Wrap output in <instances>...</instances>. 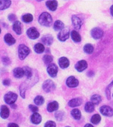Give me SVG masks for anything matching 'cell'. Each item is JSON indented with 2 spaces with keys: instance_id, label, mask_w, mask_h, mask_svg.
Instances as JSON below:
<instances>
[{
  "instance_id": "obj_1",
  "label": "cell",
  "mask_w": 113,
  "mask_h": 127,
  "mask_svg": "<svg viewBox=\"0 0 113 127\" xmlns=\"http://www.w3.org/2000/svg\"><path fill=\"white\" fill-rule=\"evenodd\" d=\"M39 23L45 27H50L52 24V17L48 12H43L39 17Z\"/></svg>"
},
{
  "instance_id": "obj_2",
  "label": "cell",
  "mask_w": 113,
  "mask_h": 127,
  "mask_svg": "<svg viewBox=\"0 0 113 127\" xmlns=\"http://www.w3.org/2000/svg\"><path fill=\"white\" fill-rule=\"evenodd\" d=\"M30 50L25 45H20L18 48V55H19V58L20 60H24L27 56L30 54Z\"/></svg>"
},
{
  "instance_id": "obj_3",
  "label": "cell",
  "mask_w": 113,
  "mask_h": 127,
  "mask_svg": "<svg viewBox=\"0 0 113 127\" xmlns=\"http://www.w3.org/2000/svg\"><path fill=\"white\" fill-rule=\"evenodd\" d=\"M17 98V95L13 92H9L4 95V101L7 104L12 105Z\"/></svg>"
},
{
  "instance_id": "obj_4",
  "label": "cell",
  "mask_w": 113,
  "mask_h": 127,
  "mask_svg": "<svg viewBox=\"0 0 113 127\" xmlns=\"http://www.w3.org/2000/svg\"><path fill=\"white\" fill-rule=\"evenodd\" d=\"M55 84L52 80H47L43 83V90L46 92V93H49L53 91V90L55 89Z\"/></svg>"
},
{
  "instance_id": "obj_5",
  "label": "cell",
  "mask_w": 113,
  "mask_h": 127,
  "mask_svg": "<svg viewBox=\"0 0 113 127\" xmlns=\"http://www.w3.org/2000/svg\"><path fill=\"white\" fill-rule=\"evenodd\" d=\"M27 34L30 39H33V40H35L38 38V37L40 36V33L38 32V31L37 30L35 27L29 28L27 31Z\"/></svg>"
},
{
  "instance_id": "obj_6",
  "label": "cell",
  "mask_w": 113,
  "mask_h": 127,
  "mask_svg": "<svg viewBox=\"0 0 113 127\" xmlns=\"http://www.w3.org/2000/svg\"><path fill=\"white\" fill-rule=\"evenodd\" d=\"M103 34H104V32L102 31V30H101L100 28H98V27L94 28L91 32L92 37L94 39H96V40L100 39L103 36Z\"/></svg>"
},
{
  "instance_id": "obj_7",
  "label": "cell",
  "mask_w": 113,
  "mask_h": 127,
  "mask_svg": "<svg viewBox=\"0 0 113 127\" xmlns=\"http://www.w3.org/2000/svg\"><path fill=\"white\" fill-rule=\"evenodd\" d=\"M47 71H48V73L49 74V75H51L53 78H55L58 73V67L55 64H50L48 66Z\"/></svg>"
},
{
  "instance_id": "obj_8",
  "label": "cell",
  "mask_w": 113,
  "mask_h": 127,
  "mask_svg": "<svg viewBox=\"0 0 113 127\" xmlns=\"http://www.w3.org/2000/svg\"><path fill=\"white\" fill-rule=\"evenodd\" d=\"M100 112L102 115L106 116H113V110L108 106H102L100 108Z\"/></svg>"
},
{
  "instance_id": "obj_9",
  "label": "cell",
  "mask_w": 113,
  "mask_h": 127,
  "mask_svg": "<svg viewBox=\"0 0 113 127\" xmlns=\"http://www.w3.org/2000/svg\"><path fill=\"white\" fill-rule=\"evenodd\" d=\"M69 37V31L66 29H63L58 34V38L60 41L64 42Z\"/></svg>"
},
{
  "instance_id": "obj_10",
  "label": "cell",
  "mask_w": 113,
  "mask_h": 127,
  "mask_svg": "<svg viewBox=\"0 0 113 127\" xmlns=\"http://www.w3.org/2000/svg\"><path fill=\"white\" fill-rule=\"evenodd\" d=\"M66 84L68 87L75 88L78 86L79 80L73 76H70L69 78H68V79L66 80Z\"/></svg>"
},
{
  "instance_id": "obj_11",
  "label": "cell",
  "mask_w": 113,
  "mask_h": 127,
  "mask_svg": "<svg viewBox=\"0 0 113 127\" xmlns=\"http://www.w3.org/2000/svg\"><path fill=\"white\" fill-rule=\"evenodd\" d=\"M87 65H87V61H85V60H80L76 64L75 68L79 72H82V71H84L87 68Z\"/></svg>"
},
{
  "instance_id": "obj_12",
  "label": "cell",
  "mask_w": 113,
  "mask_h": 127,
  "mask_svg": "<svg viewBox=\"0 0 113 127\" xmlns=\"http://www.w3.org/2000/svg\"><path fill=\"white\" fill-rule=\"evenodd\" d=\"M72 24L76 29H80L82 25V20L79 17L74 15L72 17Z\"/></svg>"
},
{
  "instance_id": "obj_13",
  "label": "cell",
  "mask_w": 113,
  "mask_h": 127,
  "mask_svg": "<svg viewBox=\"0 0 113 127\" xmlns=\"http://www.w3.org/2000/svg\"><path fill=\"white\" fill-rule=\"evenodd\" d=\"M0 116L2 119H7L9 116V110L6 106H1V111H0Z\"/></svg>"
},
{
  "instance_id": "obj_14",
  "label": "cell",
  "mask_w": 113,
  "mask_h": 127,
  "mask_svg": "<svg viewBox=\"0 0 113 127\" xmlns=\"http://www.w3.org/2000/svg\"><path fill=\"white\" fill-rule=\"evenodd\" d=\"M81 103H82V100H81V98H76L71 99V100L68 102V106H69L70 107H77V106H81Z\"/></svg>"
},
{
  "instance_id": "obj_15",
  "label": "cell",
  "mask_w": 113,
  "mask_h": 127,
  "mask_svg": "<svg viewBox=\"0 0 113 127\" xmlns=\"http://www.w3.org/2000/svg\"><path fill=\"white\" fill-rule=\"evenodd\" d=\"M42 42L46 45H51L53 43V37L51 34H46L42 37Z\"/></svg>"
},
{
  "instance_id": "obj_16",
  "label": "cell",
  "mask_w": 113,
  "mask_h": 127,
  "mask_svg": "<svg viewBox=\"0 0 113 127\" xmlns=\"http://www.w3.org/2000/svg\"><path fill=\"white\" fill-rule=\"evenodd\" d=\"M58 64L61 68H63V69L66 68L69 66V60L65 57H62L58 60Z\"/></svg>"
},
{
  "instance_id": "obj_17",
  "label": "cell",
  "mask_w": 113,
  "mask_h": 127,
  "mask_svg": "<svg viewBox=\"0 0 113 127\" xmlns=\"http://www.w3.org/2000/svg\"><path fill=\"white\" fill-rule=\"evenodd\" d=\"M13 74L14 76L16 78H21L25 75L24 70H23V68H21V67H16L13 70Z\"/></svg>"
},
{
  "instance_id": "obj_18",
  "label": "cell",
  "mask_w": 113,
  "mask_h": 127,
  "mask_svg": "<svg viewBox=\"0 0 113 127\" xmlns=\"http://www.w3.org/2000/svg\"><path fill=\"white\" fill-rule=\"evenodd\" d=\"M58 103L56 101H53L50 103H48V106H47V110L49 112H53L56 110H58Z\"/></svg>"
},
{
  "instance_id": "obj_19",
  "label": "cell",
  "mask_w": 113,
  "mask_h": 127,
  "mask_svg": "<svg viewBox=\"0 0 113 127\" xmlns=\"http://www.w3.org/2000/svg\"><path fill=\"white\" fill-rule=\"evenodd\" d=\"M42 121V117L38 113H34L31 116V121L34 124H39Z\"/></svg>"
},
{
  "instance_id": "obj_20",
  "label": "cell",
  "mask_w": 113,
  "mask_h": 127,
  "mask_svg": "<svg viewBox=\"0 0 113 127\" xmlns=\"http://www.w3.org/2000/svg\"><path fill=\"white\" fill-rule=\"evenodd\" d=\"M4 41H5V42L7 43V45H14L16 42V40L12 36L11 34H5V36H4Z\"/></svg>"
},
{
  "instance_id": "obj_21",
  "label": "cell",
  "mask_w": 113,
  "mask_h": 127,
  "mask_svg": "<svg viewBox=\"0 0 113 127\" xmlns=\"http://www.w3.org/2000/svg\"><path fill=\"white\" fill-rule=\"evenodd\" d=\"M12 28H13V30L17 34H22V26H21L20 22H19V21L14 22Z\"/></svg>"
},
{
  "instance_id": "obj_22",
  "label": "cell",
  "mask_w": 113,
  "mask_h": 127,
  "mask_svg": "<svg viewBox=\"0 0 113 127\" xmlns=\"http://www.w3.org/2000/svg\"><path fill=\"white\" fill-rule=\"evenodd\" d=\"M46 6L51 11H55L58 7V2L56 1H47Z\"/></svg>"
},
{
  "instance_id": "obj_23",
  "label": "cell",
  "mask_w": 113,
  "mask_h": 127,
  "mask_svg": "<svg viewBox=\"0 0 113 127\" xmlns=\"http://www.w3.org/2000/svg\"><path fill=\"white\" fill-rule=\"evenodd\" d=\"M12 1L9 0H2L0 1V10H4L9 8L11 5Z\"/></svg>"
},
{
  "instance_id": "obj_24",
  "label": "cell",
  "mask_w": 113,
  "mask_h": 127,
  "mask_svg": "<svg viewBox=\"0 0 113 127\" xmlns=\"http://www.w3.org/2000/svg\"><path fill=\"white\" fill-rule=\"evenodd\" d=\"M53 28L56 31H59V30H62L64 28V24L60 21V20H57L55 22L54 25H53Z\"/></svg>"
},
{
  "instance_id": "obj_25",
  "label": "cell",
  "mask_w": 113,
  "mask_h": 127,
  "mask_svg": "<svg viewBox=\"0 0 113 127\" xmlns=\"http://www.w3.org/2000/svg\"><path fill=\"white\" fill-rule=\"evenodd\" d=\"M71 37L72 38V40L76 42H80L81 40V36L80 34L76 31L75 30H73L71 33Z\"/></svg>"
},
{
  "instance_id": "obj_26",
  "label": "cell",
  "mask_w": 113,
  "mask_h": 127,
  "mask_svg": "<svg viewBox=\"0 0 113 127\" xmlns=\"http://www.w3.org/2000/svg\"><path fill=\"white\" fill-rule=\"evenodd\" d=\"M84 110L87 113H92L94 111V104L92 102H87L84 106Z\"/></svg>"
},
{
  "instance_id": "obj_27",
  "label": "cell",
  "mask_w": 113,
  "mask_h": 127,
  "mask_svg": "<svg viewBox=\"0 0 113 127\" xmlns=\"http://www.w3.org/2000/svg\"><path fill=\"white\" fill-rule=\"evenodd\" d=\"M71 116H73V118L76 120H79L81 119V111H80L79 109L77 108H75L71 111Z\"/></svg>"
},
{
  "instance_id": "obj_28",
  "label": "cell",
  "mask_w": 113,
  "mask_h": 127,
  "mask_svg": "<svg viewBox=\"0 0 113 127\" xmlns=\"http://www.w3.org/2000/svg\"><path fill=\"white\" fill-rule=\"evenodd\" d=\"M34 50H35V51L37 53H43L44 50H45V47H44V45H43V44H41V43H38V44H36V45H35Z\"/></svg>"
},
{
  "instance_id": "obj_29",
  "label": "cell",
  "mask_w": 113,
  "mask_h": 127,
  "mask_svg": "<svg viewBox=\"0 0 113 127\" xmlns=\"http://www.w3.org/2000/svg\"><path fill=\"white\" fill-rule=\"evenodd\" d=\"M102 100V98L101 96L99 95H97V94H94L93 95L92 97H91V102L93 103V104H99Z\"/></svg>"
},
{
  "instance_id": "obj_30",
  "label": "cell",
  "mask_w": 113,
  "mask_h": 127,
  "mask_svg": "<svg viewBox=\"0 0 113 127\" xmlns=\"http://www.w3.org/2000/svg\"><path fill=\"white\" fill-rule=\"evenodd\" d=\"M44 98L41 95H38L34 99V102L37 105V106H40V105H43L44 103Z\"/></svg>"
},
{
  "instance_id": "obj_31",
  "label": "cell",
  "mask_w": 113,
  "mask_h": 127,
  "mask_svg": "<svg viewBox=\"0 0 113 127\" xmlns=\"http://www.w3.org/2000/svg\"><path fill=\"white\" fill-rule=\"evenodd\" d=\"M84 51L87 54H92L94 51V47L91 44H87L84 47Z\"/></svg>"
},
{
  "instance_id": "obj_32",
  "label": "cell",
  "mask_w": 113,
  "mask_h": 127,
  "mask_svg": "<svg viewBox=\"0 0 113 127\" xmlns=\"http://www.w3.org/2000/svg\"><path fill=\"white\" fill-rule=\"evenodd\" d=\"M33 20V17L32 14H26L25 15L22 16V20L26 22V23H29V22H31Z\"/></svg>"
},
{
  "instance_id": "obj_33",
  "label": "cell",
  "mask_w": 113,
  "mask_h": 127,
  "mask_svg": "<svg viewBox=\"0 0 113 127\" xmlns=\"http://www.w3.org/2000/svg\"><path fill=\"white\" fill-rule=\"evenodd\" d=\"M100 121H101V116L99 114H94L91 119V121L94 124H98Z\"/></svg>"
},
{
  "instance_id": "obj_34",
  "label": "cell",
  "mask_w": 113,
  "mask_h": 127,
  "mask_svg": "<svg viewBox=\"0 0 113 127\" xmlns=\"http://www.w3.org/2000/svg\"><path fill=\"white\" fill-rule=\"evenodd\" d=\"M43 61H44V63L46 65H49L52 63V61H53V57L51 55H46L43 57Z\"/></svg>"
},
{
  "instance_id": "obj_35",
  "label": "cell",
  "mask_w": 113,
  "mask_h": 127,
  "mask_svg": "<svg viewBox=\"0 0 113 127\" xmlns=\"http://www.w3.org/2000/svg\"><path fill=\"white\" fill-rule=\"evenodd\" d=\"M24 70V73L27 78H31L32 76V70L28 67H25L23 68Z\"/></svg>"
},
{
  "instance_id": "obj_36",
  "label": "cell",
  "mask_w": 113,
  "mask_h": 127,
  "mask_svg": "<svg viewBox=\"0 0 113 127\" xmlns=\"http://www.w3.org/2000/svg\"><path fill=\"white\" fill-rule=\"evenodd\" d=\"M55 116H56V118L57 120L61 121L64 117V113L62 112V111H58V112L56 113Z\"/></svg>"
},
{
  "instance_id": "obj_37",
  "label": "cell",
  "mask_w": 113,
  "mask_h": 127,
  "mask_svg": "<svg viewBox=\"0 0 113 127\" xmlns=\"http://www.w3.org/2000/svg\"><path fill=\"white\" fill-rule=\"evenodd\" d=\"M56 123L53 122L52 121H48L46 124H45V127H56Z\"/></svg>"
},
{
  "instance_id": "obj_38",
  "label": "cell",
  "mask_w": 113,
  "mask_h": 127,
  "mask_svg": "<svg viewBox=\"0 0 113 127\" xmlns=\"http://www.w3.org/2000/svg\"><path fill=\"white\" fill-rule=\"evenodd\" d=\"M2 62H3L4 65H9L11 63L9 58H7V57H4V58H2Z\"/></svg>"
},
{
  "instance_id": "obj_39",
  "label": "cell",
  "mask_w": 113,
  "mask_h": 127,
  "mask_svg": "<svg viewBox=\"0 0 113 127\" xmlns=\"http://www.w3.org/2000/svg\"><path fill=\"white\" fill-rule=\"evenodd\" d=\"M29 108L30 109V111L33 113H37V111H38V108L33 105H30L29 106Z\"/></svg>"
},
{
  "instance_id": "obj_40",
  "label": "cell",
  "mask_w": 113,
  "mask_h": 127,
  "mask_svg": "<svg viewBox=\"0 0 113 127\" xmlns=\"http://www.w3.org/2000/svg\"><path fill=\"white\" fill-rule=\"evenodd\" d=\"M8 19L9 20V21H11V22H14V21H15V22H16L17 17H16V16H15L14 14H9V15Z\"/></svg>"
},
{
  "instance_id": "obj_41",
  "label": "cell",
  "mask_w": 113,
  "mask_h": 127,
  "mask_svg": "<svg viewBox=\"0 0 113 127\" xmlns=\"http://www.w3.org/2000/svg\"><path fill=\"white\" fill-rule=\"evenodd\" d=\"M10 83H11V80H9V79H5V80H4V81H3V84L4 86H9L10 85Z\"/></svg>"
},
{
  "instance_id": "obj_42",
  "label": "cell",
  "mask_w": 113,
  "mask_h": 127,
  "mask_svg": "<svg viewBox=\"0 0 113 127\" xmlns=\"http://www.w3.org/2000/svg\"><path fill=\"white\" fill-rule=\"evenodd\" d=\"M8 127H19V126L16 124H14V123H10L8 124Z\"/></svg>"
},
{
  "instance_id": "obj_43",
  "label": "cell",
  "mask_w": 113,
  "mask_h": 127,
  "mask_svg": "<svg viewBox=\"0 0 113 127\" xmlns=\"http://www.w3.org/2000/svg\"><path fill=\"white\" fill-rule=\"evenodd\" d=\"M94 127L92 124H86L85 125V127Z\"/></svg>"
},
{
  "instance_id": "obj_44",
  "label": "cell",
  "mask_w": 113,
  "mask_h": 127,
  "mask_svg": "<svg viewBox=\"0 0 113 127\" xmlns=\"http://www.w3.org/2000/svg\"><path fill=\"white\" fill-rule=\"evenodd\" d=\"M112 86H113V82H112V83H111L109 85V86L107 87V89H110V88L112 87Z\"/></svg>"
},
{
  "instance_id": "obj_45",
  "label": "cell",
  "mask_w": 113,
  "mask_h": 127,
  "mask_svg": "<svg viewBox=\"0 0 113 127\" xmlns=\"http://www.w3.org/2000/svg\"><path fill=\"white\" fill-rule=\"evenodd\" d=\"M110 12H111V14H112V15L113 16V5L111 7V9H110Z\"/></svg>"
},
{
  "instance_id": "obj_46",
  "label": "cell",
  "mask_w": 113,
  "mask_h": 127,
  "mask_svg": "<svg viewBox=\"0 0 113 127\" xmlns=\"http://www.w3.org/2000/svg\"><path fill=\"white\" fill-rule=\"evenodd\" d=\"M0 33H1V29H0Z\"/></svg>"
},
{
  "instance_id": "obj_47",
  "label": "cell",
  "mask_w": 113,
  "mask_h": 127,
  "mask_svg": "<svg viewBox=\"0 0 113 127\" xmlns=\"http://www.w3.org/2000/svg\"></svg>"
}]
</instances>
